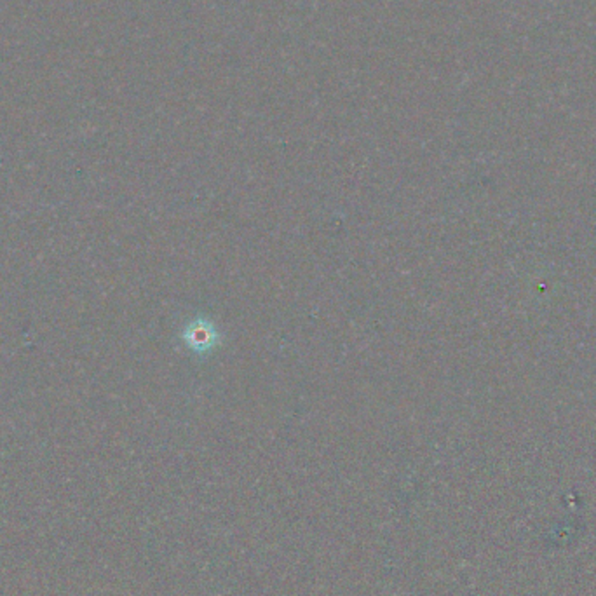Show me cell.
<instances>
[{"mask_svg":"<svg viewBox=\"0 0 596 596\" xmlns=\"http://www.w3.org/2000/svg\"><path fill=\"white\" fill-rule=\"evenodd\" d=\"M189 344H206V346H211L213 344V335L208 328L201 326V328H192L190 329Z\"/></svg>","mask_w":596,"mask_h":596,"instance_id":"1","label":"cell"}]
</instances>
